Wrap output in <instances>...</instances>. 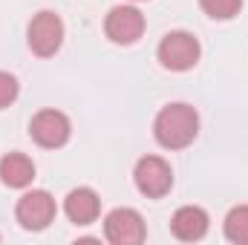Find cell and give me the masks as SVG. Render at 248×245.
Here are the masks:
<instances>
[{
	"mask_svg": "<svg viewBox=\"0 0 248 245\" xmlns=\"http://www.w3.org/2000/svg\"><path fill=\"white\" fill-rule=\"evenodd\" d=\"M199 133V116L190 104H168L159 110L153 122V136L162 147L168 150H182L187 147Z\"/></svg>",
	"mask_w": 248,
	"mask_h": 245,
	"instance_id": "obj_1",
	"label": "cell"
},
{
	"mask_svg": "<svg viewBox=\"0 0 248 245\" xmlns=\"http://www.w3.org/2000/svg\"><path fill=\"white\" fill-rule=\"evenodd\" d=\"M156 55H159V63H162L165 69H170V72H187V69L196 66L202 49H199V41H196L190 32L176 29V32H168V35L162 38Z\"/></svg>",
	"mask_w": 248,
	"mask_h": 245,
	"instance_id": "obj_2",
	"label": "cell"
},
{
	"mask_svg": "<svg viewBox=\"0 0 248 245\" xmlns=\"http://www.w3.org/2000/svg\"><path fill=\"white\" fill-rule=\"evenodd\" d=\"M26 41H29V49L38 55V58H49L61 49L63 44V20L55 12H38L26 29Z\"/></svg>",
	"mask_w": 248,
	"mask_h": 245,
	"instance_id": "obj_3",
	"label": "cell"
},
{
	"mask_svg": "<svg viewBox=\"0 0 248 245\" xmlns=\"http://www.w3.org/2000/svg\"><path fill=\"white\" fill-rule=\"evenodd\" d=\"M133 179L139 193H144L147 199H162L170 193L173 187V170L165 159L159 156H144L136 162V170H133Z\"/></svg>",
	"mask_w": 248,
	"mask_h": 245,
	"instance_id": "obj_4",
	"label": "cell"
},
{
	"mask_svg": "<svg viewBox=\"0 0 248 245\" xmlns=\"http://www.w3.org/2000/svg\"><path fill=\"white\" fill-rule=\"evenodd\" d=\"M104 237L113 245H141L147 237L144 219L133 208H116L104 219Z\"/></svg>",
	"mask_w": 248,
	"mask_h": 245,
	"instance_id": "obj_5",
	"label": "cell"
},
{
	"mask_svg": "<svg viewBox=\"0 0 248 245\" xmlns=\"http://www.w3.org/2000/svg\"><path fill=\"white\" fill-rule=\"evenodd\" d=\"M55 214H58L55 199L46 190H29V193H23L17 199V208H15V216H17V222L26 231H44L55 219Z\"/></svg>",
	"mask_w": 248,
	"mask_h": 245,
	"instance_id": "obj_6",
	"label": "cell"
},
{
	"mask_svg": "<svg viewBox=\"0 0 248 245\" xmlns=\"http://www.w3.org/2000/svg\"><path fill=\"white\" fill-rule=\"evenodd\" d=\"M29 136L35 138V144H41L46 150H55V147H63L69 141L72 124L61 110H41L29 122Z\"/></svg>",
	"mask_w": 248,
	"mask_h": 245,
	"instance_id": "obj_7",
	"label": "cell"
},
{
	"mask_svg": "<svg viewBox=\"0 0 248 245\" xmlns=\"http://www.w3.org/2000/svg\"><path fill=\"white\" fill-rule=\"evenodd\" d=\"M104 32L113 44L119 46H130L141 38L144 32V15L136 6H113L107 20H104Z\"/></svg>",
	"mask_w": 248,
	"mask_h": 245,
	"instance_id": "obj_8",
	"label": "cell"
},
{
	"mask_svg": "<svg viewBox=\"0 0 248 245\" xmlns=\"http://www.w3.org/2000/svg\"><path fill=\"white\" fill-rule=\"evenodd\" d=\"M63 214L75 225H90L101 214V199H98V193L93 187H75L63 199Z\"/></svg>",
	"mask_w": 248,
	"mask_h": 245,
	"instance_id": "obj_9",
	"label": "cell"
},
{
	"mask_svg": "<svg viewBox=\"0 0 248 245\" xmlns=\"http://www.w3.org/2000/svg\"><path fill=\"white\" fill-rule=\"evenodd\" d=\"M208 214L202 211V208H196V205H185V208H179L176 214H173V219H170V231H173V237L176 240H182V243H196V240H202L205 234H208Z\"/></svg>",
	"mask_w": 248,
	"mask_h": 245,
	"instance_id": "obj_10",
	"label": "cell"
},
{
	"mask_svg": "<svg viewBox=\"0 0 248 245\" xmlns=\"http://www.w3.org/2000/svg\"><path fill=\"white\" fill-rule=\"evenodd\" d=\"M35 179V162L23 153H6L0 159V182L6 187H29Z\"/></svg>",
	"mask_w": 248,
	"mask_h": 245,
	"instance_id": "obj_11",
	"label": "cell"
},
{
	"mask_svg": "<svg viewBox=\"0 0 248 245\" xmlns=\"http://www.w3.org/2000/svg\"><path fill=\"white\" fill-rule=\"evenodd\" d=\"M225 240L237 245H248V205H237L225 216Z\"/></svg>",
	"mask_w": 248,
	"mask_h": 245,
	"instance_id": "obj_12",
	"label": "cell"
},
{
	"mask_svg": "<svg viewBox=\"0 0 248 245\" xmlns=\"http://www.w3.org/2000/svg\"><path fill=\"white\" fill-rule=\"evenodd\" d=\"M199 6H202V12H205L208 17H214V20H231V17L240 15L243 0H199Z\"/></svg>",
	"mask_w": 248,
	"mask_h": 245,
	"instance_id": "obj_13",
	"label": "cell"
},
{
	"mask_svg": "<svg viewBox=\"0 0 248 245\" xmlns=\"http://www.w3.org/2000/svg\"><path fill=\"white\" fill-rule=\"evenodd\" d=\"M17 78L15 75H9V72H0V110L3 107H9L15 98H17Z\"/></svg>",
	"mask_w": 248,
	"mask_h": 245,
	"instance_id": "obj_14",
	"label": "cell"
}]
</instances>
